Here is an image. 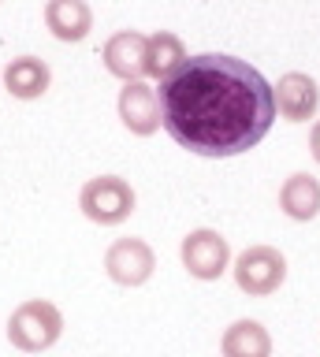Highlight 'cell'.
<instances>
[{
	"instance_id": "obj_5",
	"label": "cell",
	"mask_w": 320,
	"mask_h": 357,
	"mask_svg": "<svg viewBox=\"0 0 320 357\" xmlns=\"http://www.w3.org/2000/svg\"><path fill=\"white\" fill-rule=\"evenodd\" d=\"M231 264V245L220 231H190L183 238V268L194 279H220Z\"/></svg>"
},
{
	"instance_id": "obj_7",
	"label": "cell",
	"mask_w": 320,
	"mask_h": 357,
	"mask_svg": "<svg viewBox=\"0 0 320 357\" xmlns=\"http://www.w3.org/2000/svg\"><path fill=\"white\" fill-rule=\"evenodd\" d=\"M272 89H275V108H280L283 119L305 123V119L317 116V108H320V86L305 71H287L280 78V86H272Z\"/></svg>"
},
{
	"instance_id": "obj_11",
	"label": "cell",
	"mask_w": 320,
	"mask_h": 357,
	"mask_svg": "<svg viewBox=\"0 0 320 357\" xmlns=\"http://www.w3.org/2000/svg\"><path fill=\"white\" fill-rule=\"evenodd\" d=\"M49 82H52L49 63L38 60V56H19V60H12V63H8V71H4L8 93L19 97V100H34V97H41V93L49 89Z\"/></svg>"
},
{
	"instance_id": "obj_15",
	"label": "cell",
	"mask_w": 320,
	"mask_h": 357,
	"mask_svg": "<svg viewBox=\"0 0 320 357\" xmlns=\"http://www.w3.org/2000/svg\"><path fill=\"white\" fill-rule=\"evenodd\" d=\"M309 153H313V160L320 164V119L313 123V130H309Z\"/></svg>"
},
{
	"instance_id": "obj_2",
	"label": "cell",
	"mask_w": 320,
	"mask_h": 357,
	"mask_svg": "<svg viewBox=\"0 0 320 357\" xmlns=\"http://www.w3.org/2000/svg\"><path fill=\"white\" fill-rule=\"evenodd\" d=\"M60 331H63V317L45 298L23 301V305L8 317V339H12V346H19L23 354L49 350V346L60 339Z\"/></svg>"
},
{
	"instance_id": "obj_8",
	"label": "cell",
	"mask_w": 320,
	"mask_h": 357,
	"mask_svg": "<svg viewBox=\"0 0 320 357\" xmlns=\"http://www.w3.org/2000/svg\"><path fill=\"white\" fill-rule=\"evenodd\" d=\"M146 33L138 30H119L105 45V67L123 82H138L146 75Z\"/></svg>"
},
{
	"instance_id": "obj_9",
	"label": "cell",
	"mask_w": 320,
	"mask_h": 357,
	"mask_svg": "<svg viewBox=\"0 0 320 357\" xmlns=\"http://www.w3.org/2000/svg\"><path fill=\"white\" fill-rule=\"evenodd\" d=\"M119 119L127 123L130 134H153L160 127V100L157 89H149L146 82H127L119 89Z\"/></svg>"
},
{
	"instance_id": "obj_12",
	"label": "cell",
	"mask_w": 320,
	"mask_h": 357,
	"mask_svg": "<svg viewBox=\"0 0 320 357\" xmlns=\"http://www.w3.org/2000/svg\"><path fill=\"white\" fill-rule=\"evenodd\" d=\"M224 357H272V335L257 320H235L220 339Z\"/></svg>"
},
{
	"instance_id": "obj_13",
	"label": "cell",
	"mask_w": 320,
	"mask_h": 357,
	"mask_svg": "<svg viewBox=\"0 0 320 357\" xmlns=\"http://www.w3.org/2000/svg\"><path fill=\"white\" fill-rule=\"evenodd\" d=\"M280 208L291 220H313L320 212V183L305 172H294L287 183L280 186Z\"/></svg>"
},
{
	"instance_id": "obj_1",
	"label": "cell",
	"mask_w": 320,
	"mask_h": 357,
	"mask_svg": "<svg viewBox=\"0 0 320 357\" xmlns=\"http://www.w3.org/2000/svg\"><path fill=\"white\" fill-rule=\"evenodd\" d=\"M160 127L197 156L250 153L275 119V89L224 52L186 56L157 89Z\"/></svg>"
},
{
	"instance_id": "obj_3",
	"label": "cell",
	"mask_w": 320,
	"mask_h": 357,
	"mask_svg": "<svg viewBox=\"0 0 320 357\" xmlns=\"http://www.w3.org/2000/svg\"><path fill=\"white\" fill-rule=\"evenodd\" d=\"M79 208L101 227H116V223H123L135 212V190L119 175H97L82 186Z\"/></svg>"
},
{
	"instance_id": "obj_6",
	"label": "cell",
	"mask_w": 320,
	"mask_h": 357,
	"mask_svg": "<svg viewBox=\"0 0 320 357\" xmlns=\"http://www.w3.org/2000/svg\"><path fill=\"white\" fill-rule=\"evenodd\" d=\"M153 268H157V257L146 238H119L105 253V272L119 287H142L153 275Z\"/></svg>"
},
{
	"instance_id": "obj_4",
	"label": "cell",
	"mask_w": 320,
	"mask_h": 357,
	"mask_svg": "<svg viewBox=\"0 0 320 357\" xmlns=\"http://www.w3.org/2000/svg\"><path fill=\"white\" fill-rule=\"evenodd\" d=\"M287 279V257L275 245H250L235 261V283L250 298H268Z\"/></svg>"
},
{
	"instance_id": "obj_14",
	"label": "cell",
	"mask_w": 320,
	"mask_h": 357,
	"mask_svg": "<svg viewBox=\"0 0 320 357\" xmlns=\"http://www.w3.org/2000/svg\"><path fill=\"white\" fill-rule=\"evenodd\" d=\"M183 60H186V49H183V41L175 38L172 30L149 33V41H146V75H153V78H168Z\"/></svg>"
},
{
	"instance_id": "obj_10",
	"label": "cell",
	"mask_w": 320,
	"mask_h": 357,
	"mask_svg": "<svg viewBox=\"0 0 320 357\" xmlns=\"http://www.w3.org/2000/svg\"><path fill=\"white\" fill-rule=\"evenodd\" d=\"M45 26L60 41H82L93 30V11L86 0H49L45 4Z\"/></svg>"
}]
</instances>
